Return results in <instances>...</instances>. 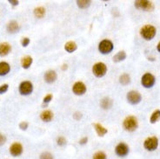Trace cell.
Instances as JSON below:
<instances>
[{"mask_svg": "<svg viewBox=\"0 0 160 159\" xmlns=\"http://www.w3.org/2000/svg\"><path fill=\"white\" fill-rule=\"evenodd\" d=\"M9 90V85L8 84H4L2 85H0V95H3L5 93H6Z\"/></svg>", "mask_w": 160, "mask_h": 159, "instance_id": "32", "label": "cell"}, {"mask_svg": "<svg viewBox=\"0 0 160 159\" xmlns=\"http://www.w3.org/2000/svg\"><path fill=\"white\" fill-rule=\"evenodd\" d=\"M77 6L81 10H85L88 9L92 5V1L91 0H77L76 1Z\"/></svg>", "mask_w": 160, "mask_h": 159, "instance_id": "25", "label": "cell"}, {"mask_svg": "<svg viewBox=\"0 0 160 159\" xmlns=\"http://www.w3.org/2000/svg\"><path fill=\"white\" fill-rule=\"evenodd\" d=\"M158 145H159V141H158V138L155 136L147 137L144 141V143H143L144 149L150 152H153L155 150H157Z\"/></svg>", "mask_w": 160, "mask_h": 159, "instance_id": "5", "label": "cell"}, {"mask_svg": "<svg viewBox=\"0 0 160 159\" xmlns=\"http://www.w3.org/2000/svg\"><path fill=\"white\" fill-rule=\"evenodd\" d=\"M160 120V110L159 109H157L155 110L151 113V115L150 116V123L151 124L154 123H157Z\"/></svg>", "mask_w": 160, "mask_h": 159, "instance_id": "26", "label": "cell"}, {"mask_svg": "<svg viewBox=\"0 0 160 159\" xmlns=\"http://www.w3.org/2000/svg\"><path fill=\"white\" fill-rule=\"evenodd\" d=\"M39 159H55V157L50 151H43L39 156Z\"/></svg>", "mask_w": 160, "mask_h": 159, "instance_id": "29", "label": "cell"}, {"mask_svg": "<svg viewBox=\"0 0 160 159\" xmlns=\"http://www.w3.org/2000/svg\"><path fill=\"white\" fill-rule=\"evenodd\" d=\"M53 99V95L51 93H48L47 95H45L43 98V104H50Z\"/></svg>", "mask_w": 160, "mask_h": 159, "instance_id": "30", "label": "cell"}, {"mask_svg": "<svg viewBox=\"0 0 160 159\" xmlns=\"http://www.w3.org/2000/svg\"><path fill=\"white\" fill-rule=\"evenodd\" d=\"M92 74L98 78H102L107 74L108 68L104 62H97L95 63L92 67Z\"/></svg>", "mask_w": 160, "mask_h": 159, "instance_id": "4", "label": "cell"}, {"mask_svg": "<svg viewBox=\"0 0 160 159\" xmlns=\"http://www.w3.org/2000/svg\"><path fill=\"white\" fill-rule=\"evenodd\" d=\"M6 141H7L6 136L0 132V147L3 146V145H5V143H6Z\"/></svg>", "mask_w": 160, "mask_h": 159, "instance_id": "34", "label": "cell"}, {"mask_svg": "<svg viewBox=\"0 0 160 159\" xmlns=\"http://www.w3.org/2000/svg\"><path fill=\"white\" fill-rule=\"evenodd\" d=\"M19 127L21 130H26L28 129V127H29V123L26 122V121H23V122H21L19 123Z\"/></svg>", "mask_w": 160, "mask_h": 159, "instance_id": "33", "label": "cell"}, {"mask_svg": "<svg viewBox=\"0 0 160 159\" xmlns=\"http://www.w3.org/2000/svg\"><path fill=\"white\" fill-rule=\"evenodd\" d=\"M156 84V78L153 74L151 72L144 73L141 78V85L145 89H151Z\"/></svg>", "mask_w": 160, "mask_h": 159, "instance_id": "9", "label": "cell"}, {"mask_svg": "<svg viewBox=\"0 0 160 159\" xmlns=\"http://www.w3.org/2000/svg\"><path fill=\"white\" fill-rule=\"evenodd\" d=\"M12 51V45L7 42L0 43V57H6Z\"/></svg>", "mask_w": 160, "mask_h": 159, "instance_id": "18", "label": "cell"}, {"mask_svg": "<svg viewBox=\"0 0 160 159\" xmlns=\"http://www.w3.org/2000/svg\"><path fill=\"white\" fill-rule=\"evenodd\" d=\"M88 141H89L88 137H81L79 140H78V143H79L80 145L84 146V145H86L87 143H88Z\"/></svg>", "mask_w": 160, "mask_h": 159, "instance_id": "35", "label": "cell"}, {"mask_svg": "<svg viewBox=\"0 0 160 159\" xmlns=\"http://www.w3.org/2000/svg\"><path fill=\"white\" fill-rule=\"evenodd\" d=\"M92 159H108V156L104 150H98L93 153Z\"/></svg>", "mask_w": 160, "mask_h": 159, "instance_id": "27", "label": "cell"}, {"mask_svg": "<svg viewBox=\"0 0 160 159\" xmlns=\"http://www.w3.org/2000/svg\"><path fill=\"white\" fill-rule=\"evenodd\" d=\"M43 80L46 84L52 85L57 80V73L55 70H48L44 72Z\"/></svg>", "mask_w": 160, "mask_h": 159, "instance_id": "13", "label": "cell"}, {"mask_svg": "<svg viewBox=\"0 0 160 159\" xmlns=\"http://www.w3.org/2000/svg\"><path fill=\"white\" fill-rule=\"evenodd\" d=\"M11 71V65L5 61L0 62V77L6 76Z\"/></svg>", "mask_w": 160, "mask_h": 159, "instance_id": "21", "label": "cell"}, {"mask_svg": "<svg viewBox=\"0 0 160 159\" xmlns=\"http://www.w3.org/2000/svg\"><path fill=\"white\" fill-rule=\"evenodd\" d=\"M73 118L76 120V121H79L80 119H82L83 117V114L80 112V111H76L73 113Z\"/></svg>", "mask_w": 160, "mask_h": 159, "instance_id": "36", "label": "cell"}, {"mask_svg": "<svg viewBox=\"0 0 160 159\" xmlns=\"http://www.w3.org/2000/svg\"><path fill=\"white\" fill-rule=\"evenodd\" d=\"M8 2H9L12 6H18L19 4V2L18 0H9Z\"/></svg>", "mask_w": 160, "mask_h": 159, "instance_id": "37", "label": "cell"}, {"mask_svg": "<svg viewBox=\"0 0 160 159\" xmlns=\"http://www.w3.org/2000/svg\"><path fill=\"white\" fill-rule=\"evenodd\" d=\"M68 69V64H62L61 65V70L63 71H66Z\"/></svg>", "mask_w": 160, "mask_h": 159, "instance_id": "38", "label": "cell"}, {"mask_svg": "<svg viewBox=\"0 0 160 159\" xmlns=\"http://www.w3.org/2000/svg\"><path fill=\"white\" fill-rule=\"evenodd\" d=\"M98 50H99V53L102 55L111 54L114 50V43L110 39L105 38L99 42V45H98Z\"/></svg>", "mask_w": 160, "mask_h": 159, "instance_id": "3", "label": "cell"}, {"mask_svg": "<svg viewBox=\"0 0 160 159\" xmlns=\"http://www.w3.org/2000/svg\"><path fill=\"white\" fill-rule=\"evenodd\" d=\"M19 29H20V25H19V22H17L15 20H12L7 24V32L10 34H14V33L19 32Z\"/></svg>", "mask_w": 160, "mask_h": 159, "instance_id": "16", "label": "cell"}, {"mask_svg": "<svg viewBox=\"0 0 160 159\" xmlns=\"http://www.w3.org/2000/svg\"><path fill=\"white\" fill-rule=\"evenodd\" d=\"M134 6L136 9L144 12H153L154 4L149 0H137L134 2Z\"/></svg>", "mask_w": 160, "mask_h": 159, "instance_id": "6", "label": "cell"}, {"mask_svg": "<svg viewBox=\"0 0 160 159\" xmlns=\"http://www.w3.org/2000/svg\"><path fill=\"white\" fill-rule=\"evenodd\" d=\"M33 14L37 19H43L46 14V10L43 6H37L34 9Z\"/></svg>", "mask_w": 160, "mask_h": 159, "instance_id": "24", "label": "cell"}, {"mask_svg": "<svg viewBox=\"0 0 160 159\" xmlns=\"http://www.w3.org/2000/svg\"><path fill=\"white\" fill-rule=\"evenodd\" d=\"M40 119L44 123L51 122L54 118V113L50 110H44L40 113Z\"/></svg>", "mask_w": 160, "mask_h": 159, "instance_id": "15", "label": "cell"}, {"mask_svg": "<svg viewBox=\"0 0 160 159\" xmlns=\"http://www.w3.org/2000/svg\"><path fill=\"white\" fill-rule=\"evenodd\" d=\"M130 81H131V78H130V76L128 73H123L121 74L118 78V82L120 85H122L123 86H126L130 84Z\"/></svg>", "mask_w": 160, "mask_h": 159, "instance_id": "23", "label": "cell"}, {"mask_svg": "<svg viewBox=\"0 0 160 159\" xmlns=\"http://www.w3.org/2000/svg\"><path fill=\"white\" fill-rule=\"evenodd\" d=\"M157 50L160 53V41L158 42V45H157Z\"/></svg>", "mask_w": 160, "mask_h": 159, "instance_id": "39", "label": "cell"}, {"mask_svg": "<svg viewBox=\"0 0 160 159\" xmlns=\"http://www.w3.org/2000/svg\"><path fill=\"white\" fill-rule=\"evenodd\" d=\"M139 34H140L142 38L144 39L145 41H151L156 36L157 29L152 25H145L141 27V29L139 31Z\"/></svg>", "mask_w": 160, "mask_h": 159, "instance_id": "1", "label": "cell"}, {"mask_svg": "<svg viewBox=\"0 0 160 159\" xmlns=\"http://www.w3.org/2000/svg\"><path fill=\"white\" fill-rule=\"evenodd\" d=\"M56 143L58 147H64L67 144V139L63 136H59L56 139Z\"/></svg>", "mask_w": 160, "mask_h": 159, "instance_id": "28", "label": "cell"}, {"mask_svg": "<svg viewBox=\"0 0 160 159\" xmlns=\"http://www.w3.org/2000/svg\"><path fill=\"white\" fill-rule=\"evenodd\" d=\"M126 57H127V54L124 50H119L113 56L112 61L113 63H120V62L124 61L126 59Z\"/></svg>", "mask_w": 160, "mask_h": 159, "instance_id": "22", "label": "cell"}, {"mask_svg": "<svg viewBox=\"0 0 160 159\" xmlns=\"http://www.w3.org/2000/svg\"><path fill=\"white\" fill-rule=\"evenodd\" d=\"M21 66L23 69H25V70H27V69H29V68L31 67V64H32V63H33V58H32V57L31 56H25V57H23L22 58H21Z\"/></svg>", "mask_w": 160, "mask_h": 159, "instance_id": "20", "label": "cell"}, {"mask_svg": "<svg viewBox=\"0 0 160 159\" xmlns=\"http://www.w3.org/2000/svg\"><path fill=\"white\" fill-rule=\"evenodd\" d=\"M71 92L76 96H84L87 92L86 85L82 81H77L71 86Z\"/></svg>", "mask_w": 160, "mask_h": 159, "instance_id": "10", "label": "cell"}, {"mask_svg": "<svg viewBox=\"0 0 160 159\" xmlns=\"http://www.w3.org/2000/svg\"><path fill=\"white\" fill-rule=\"evenodd\" d=\"M99 105L101 107V109L105 110H108L111 109L113 105V101L112 99L110 98L109 97H105L103 98L101 100H100V103H99Z\"/></svg>", "mask_w": 160, "mask_h": 159, "instance_id": "17", "label": "cell"}, {"mask_svg": "<svg viewBox=\"0 0 160 159\" xmlns=\"http://www.w3.org/2000/svg\"><path fill=\"white\" fill-rule=\"evenodd\" d=\"M34 86L31 81L25 80L20 83L19 86V92L21 96H29L33 92Z\"/></svg>", "mask_w": 160, "mask_h": 159, "instance_id": "8", "label": "cell"}, {"mask_svg": "<svg viewBox=\"0 0 160 159\" xmlns=\"http://www.w3.org/2000/svg\"><path fill=\"white\" fill-rule=\"evenodd\" d=\"M92 126L99 137H104L105 135L108 133V129L105 128L103 124H101L99 123H93Z\"/></svg>", "mask_w": 160, "mask_h": 159, "instance_id": "14", "label": "cell"}, {"mask_svg": "<svg viewBox=\"0 0 160 159\" xmlns=\"http://www.w3.org/2000/svg\"><path fill=\"white\" fill-rule=\"evenodd\" d=\"M30 43H31V39L27 37H23L22 40H21V45H22V47H24V48L27 47V46L30 44Z\"/></svg>", "mask_w": 160, "mask_h": 159, "instance_id": "31", "label": "cell"}, {"mask_svg": "<svg viewBox=\"0 0 160 159\" xmlns=\"http://www.w3.org/2000/svg\"><path fill=\"white\" fill-rule=\"evenodd\" d=\"M126 100L130 105H137L142 101V95L137 91H130L126 94Z\"/></svg>", "mask_w": 160, "mask_h": 159, "instance_id": "11", "label": "cell"}, {"mask_svg": "<svg viewBox=\"0 0 160 159\" xmlns=\"http://www.w3.org/2000/svg\"><path fill=\"white\" fill-rule=\"evenodd\" d=\"M9 152L13 157H18L24 152V147L19 142H14L9 148Z\"/></svg>", "mask_w": 160, "mask_h": 159, "instance_id": "12", "label": "cell"}, {"mask_svg": "<svg viewBox=\"0 0 160 159\" xmlns=\"http://www.w3.org/2000/svg\"><path fill=\"white\" fill-rule=\"evenodd\" d=\"M123 128L128 132H134L138 128L137 118L134 116H126L123 121Z\"/></svg>", "mask_w": 160, "mask_h": 159, "instance_id": "2", "label": "cell"}, {"mask_svg": "<svg viewBox=\"0 0 160 159\" xmlns=\"http://www.w3.org/2000/svg\"><path fill=\"white\" fill-rule=\"evenodd\" d=\"M114 152L117 157H121V158L125 157L129 155L130 146L124 142H120L115 146Z\"/></svg>", "mask_w": 160, "mask_h": 159, "instance_id": "7", "label": "cell"}, {"mask_svg": "<svg viewBox=\"0 0 160 159\" xmlns=\"http://www.w3.org/2000/svg\"><path fill=\"white\" fill-rule=\"evenodd\" d=\"M64 49L67 53H74L78 50V44L75 41H68L64 43Z\"/></svg>", "mask_w": 160, "mask_h": 159, "instance_id": "19", "label": "cell"}]
</instances>
